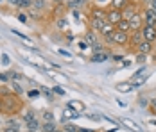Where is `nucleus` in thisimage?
<instances>
[{"label":"nucleus","mask_w":156,"mask_h":132,"mask_svg":"<svg viewBox=\"0 0 156 132\" xmlns=\"http://www.w3.org/2000/svg\"><path fill=\"white\" fill-rule=\"evenodd\" d=\"M7 2H9V4H13V5H18V2H20V0H7Z\"/></svg>","instance_id":"473e14b6"},{"label":"nucleus","mask_w":156,"mask_h":132,"mask_svg":"<svg viewBox=\"0 0 156 132\" xmlns=\"http://www.w3.org/2000/svg\"><path fill=\"white\" fill-rule=\"evenodd\" d=\"M144 41V34H142V29L140 30H133L131 34H129V43L127 46H131L133 50H136L138 48V45Z\"/></svg>","instance_id":"20e7f679"},{"label":"nucleus","mask_w":156,"mask_h":132,"mask_svg":"<svg viewBox=\"0 0 156 132\" xmlns=\"http://www.w3.org/2000/svg\"><path fill=\"white\" fill-rule=\"evenodd\" d=\"M153 52V43H149V41H142L140 45H138V48H136V54H145V56H149Z\"/></svg>","instance_id":"9b49d317"},{"label":"nucleus","mask_w":156,"mask_h":132,"mask_svg":"<svg viewBox=\"0 0 156 132\" xmlns=\"http://www.w3.org/2000/svg\"><path fill=\"white\" fill-rule=\"evenodd\" d=\"M142 18H144V25H151V27H156V13L151 9V7H144L142 9Z\"/></svg>","instance_id":"f03ea898"},{"label":"nucleus","mask_w":156,"mask_h":132,"mask_svg":"<svg viewBox=\"0 0 156 132\" xmlns=\"http://www.w3.org/2000/svg\"><path fill=\"white\" fill-rule=\"evenodd\" d=\"M32 120H36V113L29 109V111L23 114V123H29V121H32Z\"/></svg>","instance_id":"a211bd4d"},{"label":"nucleus","mask_w":156,"mask_h":132,"mask_svg":"<svg viewBox=\"0 0 156 132\" xmlns=\"http://www.w3.org/2000/svg\"><path fill=\"white\" fill-rule=\"evenodd\" d=\"M0 98H2V105H4V114H7V116H18L25 109L23 98L16 93H9V95L0 96Z\"/></svg>","instance_id":"f257e3e1"},{"label":"nucleus","mask_w":156,"mask_h":132,"mask_svg":"<svg viewBox=\"0 0 156 132\" xmlns=\"http://www.w3.org/2000/svg\"><path fill=\"white\" fill-rule=\"evenodd\" d=\"M0 113H4V105H2V98H0Z\"/></svg>","instance_id":"72a5a7b5"},{"label":"nucleus","mask_w":156,"mask_h":132,"mask_svg":"<svg viewBox=\"0 0 156 132\" xmlns=\"http://www.w3.org/2000/svg\"><path fill=\"white\" fill-rule=\"evenodd\" d=\"M120 20H122V13H120V11L111 9V7L106 11V22H108V23H111V25H117Z\"/></svg>","instance_id":"0eeeda50"},{"label":"nucleus","mask_w":156,"mask_h":132,"mask_svg":"<svg viewBox=\"0 0 156 132\" xmlns=\"http://www.w3.org/2000/svg\"><path fill=\"white\" fill-rule=\"evenodd\" d=\"M102 50H104V45L102 43H97V45L92 46V52H94V54H99V52H102Z\"/></svg>","instance_id":"4be33fe9"},{"label":"nucleus","mask_w":156,"mask_h":132,"mask_svg":"<svg viewBox=\"0 0 156 132\" xmlns=\"http://www.w3.org/2000/svg\"><path fill=\"white\" fill-rule=\"evenodd\" d=\"M0 125H2V120H0Z\"/></svg>","instance_id":"e433bc0d"},{"label":"nucleus","mask_w":156,"mask_h":132,"mask_svg":"<svg viewBox=\"0 0 156 132\" xmlns=\"http://www.w3.org/2000/svg\"><path fill=\"white\" fill-rule=\"evenodd\" d=\"M5 125H11V127H20V123H18V120H15V118H11V120H7V121H5Z\"/></svg>","instance_id":"393cba45"},{"label":"nucleus","mask_w":156,"mask_h":132,"mask_svg":"<svg viewBox=\"0 0 156 132\" xmlns=\"http://www.w3.org/2000/svg\"><path fill=\"white\" fill-rule=\"evenodd\" d=\"M41 118H43V121H54V113L52 111H43Z\"/></svg>","instance_id":"6ab92c4d"},{"label":"nucleus","mask_w":156,"mask_h":132,"mask_svg":"<svg viewBox=\"0 0 156 132\" xmlns=\"http://www.w3.org/2000/svg\"><path fill=\"white\" fill-rule=\"evenodd\" d=\"M58 127L54 121H43V132H56Z\"/></svg>","instance_id":"f3484780"},{"label":"nucleus","mask_w":156,"mask_h":132,"mask_svg":"<svg viewBox=\"0 0 156 132\" xmlns=\"http://www.w3.org/2000/svg\"><path fill=\"white\" fill-rule=\"evenodd\" d=\"M56 27L58 29H65L66 27V20L65 18H56Z\"/></svg>","instance_id":"412c9836"},{"label":"nucleus","mask_w":156,"mask_h":132,"mask_svg":"<svg viewBox=\"0 0 156 132\" xmlns=\"http://www.w3.org/2000/svg\"><path fill=\"white\" fill-rule=\"evenodd\" d=\"M54 91H56L58 95H63V89H61V88H54Z\"/></svg>","instance_id":"2f4dec72"},{"label":"nucleus","mask_w":156,"mask_h":132,"mask_svg":"<svg viewBox=\"0 0 156 132\" xmlns=\"http://www.w3.org/2000/svg\"><path fill=\"white\" fill-rule=\"evenodd\" d=\"M18 20H20L22 23H27V18H25V15H22V13L18 15Z\"/></svg>","instance_id":"c756f323"},{"label":"nucleus","mask_w":156,"mask_h":132,"mask_svg":"<svg viewBox=\"0 0 156 132\" xmlns=\"http://www.w3.org/2000/svg\"><path fill=\"white\" fill-rule=\"evenodd\" d=\"M109 59V52H106V50H102V52H99V54H94L92 56V63H104V61H108Z\"/></svg>","instance_id":"ddd939ff"},{"label":"nucleus","mask_w":156,"mask_h":132,"mask_svg":"<svg viewBox=\"0 0 156 132\" xmlns=\"http://www.w3.org/2000/svg\"><path fill=\"white\" fill-rule=\"evenodd\" d=\"M145 54H136V57H135V63H138V64H144L145 63Z\"/></svg>","instance_id":"5701e85b"},{"label":"nucleus","mask_w":156,"mask_h":132,"mask_svg":"<svg viewBox=\"0 0 156 132\" xmlns=\"http://www.w3.org/2000/svg\"><path fill=\"white\" fill-rule=\"evenodd\" d=\"M88 46H90V43H88V41H86V39H84V41H81V43H79V48H81V50H86V48H88Z\"/></svg>","instance_id":"a878e982"},{"label":"nucleus","mask_w":156,"mask_h":132,"mask_svg":"<svg viewBox=\"0 0 156 132\" xmlns=\"http://www.w3.org/2000/svg\"><path fill=\"white\" fill-rule=\"evenodd\" d=\"M50 2H52L54 5H65V4H66V0H50Z\"/></svg>","instance_id":"cd10ccee"},{"label":"nucleus","mask_w":156,"mask_h":132,"mask_svg":"<svg viewBox=\"0 0 156 132\" xmlns=\"http://www.w3.org/2000/svg\"><path fill=\"white\" fill-rule=\"evenodd\" d=\"M63 130L65 132H77L79 127H76L74 123H65V125H63Z\"/></svg>","instance_id":"aec40b11"},{"label":"nucleus","mask_w":156,"mask_h":132,"mask_svg":"<svg viewBox=\"0 0 156 132\" xmlns=\"http://www.w3.org/2000/svg\"><path fill=\"white\" fill-rule=\"evenodd\" d=\"M0 84H2V82H0Z\"/></svg>","instance_id":"4c0bfd02"},{"label":"nucleus","mask_w":156,"mask_h":132,"mask_svg":"<svg viewBox=\"0 0 156 132\" xmlns=\"http://www.w3.org/2000/svg\"><path fill=\"white\" fill-rule=\"evenodd\" d=\"M56 132H65V130H63V129H58V130H56Z\"/></svg>","instance_id":"c9c22d12"},{"label":"nucleus","mask_w":156,"mask_h":132,"mask_svg":"<svg viewBox=\"0 0 156 132\" xmlns=\"http://www.w3.org/2000/svg\"><path fill=\"white\" fill-rule=\"evenodd\" d=\"M142 34H144V39L149 41V43H156V27H151V25H144L142 27Z\"/></svg>","instance_id":"423d86ee"},{"label":"nucleus","mask_w":156,"mask_h":132,"mask_svg":"<svg viewBox=\"0 0 156 132\" xmlns=\"http://www.w3.org/2000/svg\"><path fill=\"white\" fill-rule=\"evenodd\" d=\"M129 25H131V32L133 30H140L142 27H144V18H142V11H138V13H135V15L131 16L129 20Z\"/></svg>","instance_id":"39448f33"},{"label":"nucleus","mask_w":156,"mask_h":132,"mask_svg":"<svg viewBox=\"0 0 156 132\" xmlns=\"http://www.w3.org/2000/svg\"><path fill=\"white\" fill-rule=\"evenodd\" d=\"M145 105H149L147 100H145V98H140V107H145Z\"/></svg>","instance_id":"7c9ffc66"},{"label":"nucleus","mask_w":156,"mask_h":132,"mask_svg":"<svg viewBox=\"0 0 156 132\" xmlns=\"http://www.w3.org/2000/svg\"><path fill=\"white\" fill-rule=\"evenodd\" d=\"M84 39L90 43V46H94V45L99 43V32H95L94 29H88V32L84 34Z\"/></svg>","instance_id":"9d476101"},{"label":"nucleus","mask_w":156,"mask_h":132,"mask_svg":"<svg viewBox=\"0 0 156 132\" xmlns=\"http://www.w3.org/2000/svg\"><path fill=\"white\" fill-rule=\"evenodd\" d=\"M4 132H22V130H20V127H11V125H5Z\"/></svg>","instance_id":"b1692460"},{"label":"nucleus","mask_w":156,"mask_h":132,"mask_svg":"<svg viewBox=\"0 0 156 132\" xmlns=\"http://www.w3.org/2000/svg\"><path fill=\"white\" fill-rule=\"evenodd\" d=\"M25 127H27V132H43V121H40L36 118L29 123H25Z\"/></svg>","instance_id":"1a4fd4ad"},{"label":"nucleus","mask_w":156,"mask_h":132,"mask_svg":"<svg viewBox=\"0 0 156 132\" xmlns=\"http://www.w3.org/2000/svg\"><path fill=\"white\" fill-rule=\"evenodd\" d=\"M129 34L131 32H120V30H115L113 32V45H117V46H126V45L129 43Z\"/></svg>","instance_id":"7ed1b4c3"},{"label":"nucleus","mask_w":156,"mask_h":132,"mask_svg":"<svg viewBox=\"0 0 156 132\" xmlns=\"http://www.w3.org/2000/svg\"><path fill=\"white\" fill-rule=\"evenodd\" d=\"M138 11H140V9H138V5H136L135 2H129L124 9L120 11V13H122V20H129L131 16L135 15V13H138Z\"/></svg>","instance_id":"6e6552de"},{"label":"nucleus","mask_w":156,"mask_h":132,"mask_svg":"<svg viewBox=\"0 0 156 132\" xmlns=\"http://www.w3.org/2000/svg\"><path fill=\"white\" fill-rule=\"evenodd\" d=\"M142 4H145V5H149V2H151V0H140Z\"/></svg>","instance_id":"f704fd0d"},{"label":"nucleus","mask_w":156,"mask_h":132,"mask_svg":"<svg viewBox=\"0 0 156 132\" xmlns=\"http://www.w3.org/2000/svg\"><path fill=\"white\" fill-rule=\"evenodd\" d=\"M115 29L120 30V32H131V25H129V22H127V20H120V22L115 25Z\"/></svg>","instance_id":"dca6fc26"},{"label":"nucleus","mask_w":156,"mask_h":132,"mask_svg":"<svg viewBox=\"0 0 156 132\" xmlns=\"http://www.w3.org/2000/svg\"><path fill=\"white\" fill-rule=\"evenodd\" d=\"M115 30H117V29H115V25H111V23H108V22H106V23L102 25V29L99 30V34H101L102 38H106V36H111Z\"/></svg>","instance_id":"4468645a"},{"label":"nucleus","mask_w":156,"mask_h":132,"mask_svg":"<svg viewBox=\"0 0 156 132\" xmlns=\"http://www.w3.org/2000/svg\"><path fill=\"white\" fill-rule=\"evenodd\" d=\"M32 9L43 13V11H47L48 9V2L47 0H32Z\"/></svg>","instance_id":"f8f14e48"},{"label":"nucleus","mask_w":156,"mask_h":132,"mask_svg":"<svg viewBox=\"0 0 156 132\" xmlns=\"http://www.w3.org/2000/svg\"><path fill=\"white\" fill-rule=\"evenodd\" d=\"M149 107H151V111L156 114V98H153V100L149 102Z\"/></svg>","instance_id":"bb28decb"},{"label":"nucleus","mask_w":156,"mask_h":132,"mask_svg":"<svg viewBox=\"0 0 156 132\" xmlns=\"http://www.w3.org/2000/svg\"><path fill=\"white\" fill-rule=\"evenodd\" d=\"M147 7H151V9H153V11H154V13H156V0H151Z\"/></svg>","instance_id":"c85d7f7f"},{"label":"nucleus","mask_w":156,"mask_h":132,"mask_svg":"<svg viewBox=\"0 0 156 132\" xmlns=\"http://www.w3.org/2000/svg\"><path fill=\"white\" fill-rule=\"evenodd\" d=\"M131 0H111V9H117V11H122L126 5L129 4Z\"/></svg>","instance_id":"2eb2a0df"}]
</instances>
